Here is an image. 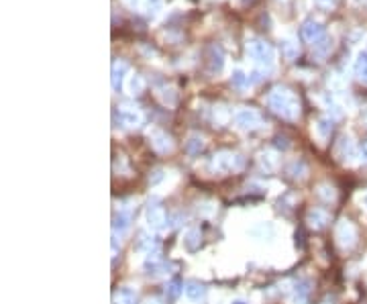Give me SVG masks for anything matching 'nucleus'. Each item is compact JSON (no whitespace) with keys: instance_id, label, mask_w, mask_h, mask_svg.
I'll return each mask as SVG.
<instances>
[{"instance_id":"f257e3e1","label":"nucleus","mask_w":367,"mask_h":304,"mask_svg":"<svg viewBox=\"0 0 367 304\" xmlns=\"http://www.w3.org/2000/svg\"><path fill=\"white\" fill-rule=\"evenodd\" d=\"M269 109L285 121H294L300 116V100L288 88H275L269 94Z\"/></svg>"},{"instance_id":"f03ea898","label":"nucleus","mask_w":367,"mask_h":304,"mask_svg":"<svg viewBox=\"0 0 367 304\" xmlns=\"http://www.w3.org/2000/svg\"><path fill=\"white\" fill-rule=\"evenodd\" d=\"M145 220L151 231H157L162 233L167 229V215L163 206L159 204V200H149L147 202V208H145Z\"/></svg>"},{"instance_id":"393cba45","label":"nucleus","mask_w":367,"mask_h":304,"mask_svg":"<svg viewBox=\"0 0 367 304\" xmlns=\"http://www.w3.org/2000/svg\"><path fill=\"white\" fill-rule=\"evenodd\" d=\"M318 194L323 196L325 200H332V198H335V190H332V188H328V186H320Z\"/></svg>"},{"instance_id":"dca6fc26","label":"nucleus","mask_w":367,"mask_h":304,"mask_svg":"<svg viewBox=\"0 0 367 304\" xmlns=\"http://www.w3.org/2000/svg\"><path fill=\"white\" fill-rule=\"evenodd\" d=\"M184 245H186L190 251L198 249L200 247V231L198 229H190L186 235H184Z\"/></svg>"},{"instance_id":"2f4dec72","label":"nucleus","mask_w":367,"mask_h":304,"mask_svg":"<svg viewBox=\"0 0 367 304\" xmlns=\"http://www.w3.org/2000/svg\"><path fill=\"white\" fill-rule=\"evenodd\" d=\"M233 304H247V302H243V300H235Z\"/></svg>"},{"instance_id":"412c9836","label":"nucleus","mask_w":367,"mask_h":304,"mask_svg":"<svg viewBox=\"0 0 367 304\" xmlns=\"http://www.w3.org/2000/svg\"><path fill=\"white\" fill-rule=\"evenodd\" d=\"M233 84L239 86V88H247V86L251 84V80H249V76H245L243 72H235V74H233Z\"/></svg>"},{"instance_id":"bb28decb","label":"nucleus","mask_w":367,"mask_h":304,"mask_svg":"<svg viewBox=\"0 0 367 304\" xmlns=\"http://www.w3.org/2000/svg\"><path fill=\"white\" fill-rule=\"evenodd\" d=\"M180 294V282H171L169 286V296H178Z\"/></svg>"},{"instance_id":"4468645a","label":"nucleus","mask_w":367,"mask_h":304,"mask_svg":"<svg viewBox=\"0 0 367 304\" xmlns=\"http://www.w3.org/2000/svg\"><path fill=\"white\" fill-rule=\"evenodd\" d=\"M355 74L359 76L361 82L367 84V51H361L357 55V62H355Z\"/></svg>"},{"instance_id":"1a4fd4ad","label":"nucleus","mask_w":367,"mask_h":304,"mask_svg":"<svg viewBox=\"0 0 367 304\" xmlns=\"http://www.w3.org/2000/svg\"><path fill=\"white\" fill-rule=\"evenodd\" d=\"M323 25H320V22H316L314 19H308L304 25H302V37L306 39V41H318V37L320 35H323Z\"/></svg>"},{"instance_id":"39448f33","label":"nucleus","mask_w":367,"mask_h":304,"mask_svg":"<svg viewBox=\"0 0 367 304\" xmlns=\"http://www.w3.org/2000/svg\"><path fill=\"white\" fill-rule=\"evenodd\" d=\"M241 166H243V159L231 153V151H221V153L214 155V168L223 174L237 172V170H241Z\"/></svg>"},{"instance_id":"a878e982","label":"nucleus","mask_w":367,"mask_h":304,"mask_svg":"<svg viewBox=\"0 0 367 304\" xmlns=\"http://www.w3.org/2000/svg\"><path fill=\"white\" fill-rule=\"evenodd\" d=\"M190 141H192V143H188V149L192 151V153H194V151H200V149H202V139H200V141H198V139H196V137H192V139H190Z\"/></svg>"},{"instance_id":"6e6552de","label":"nucleus","mask_w":367,"mask_h":304,"mask_svg":"<svg viewBox=\"0 0 367 304\" xmlns=\"http://www.w3.org/2000/svg\"><path fill=\"white\" fill-rule=\"evenodd\" d=\"M131 229V213L129 210H117L112 217V231L114 235H124Z\"/></svg>"},{"instance_id":"423d86ee","label":"nucleus","mask_w":367,"mask_h":304,"mask_svg":"<svg viewBox=\"0 0 367 304\" xmlns=\"http://www.w3.org/2000/svg\"><path fill=\"white\" fill-rule=\"evenodd\" d=\"M235 123L241 129H257L261 125V116L253 109H239L235 112Z\"/></svg>"},{"instance_id":"ddd939ff","label":"nucleus","mask_w":367,"mask_h":304,"mask_svg":"<svg viewBox=\"0 0 367 304\" xmlns=\"http://www.w3.org/2000/svg\"><path fill=\"white\" fill-rule=\"evenodd\" d=\"M121 121H122V125H127V127H139L141 125V114L137 110H133V109H129V107H124L121 110Z\"/></svg>"},{"instance_id":"c756f323","label":"nucleus","mask_w":367,"mask_h":304,"mask_svg":"<svg viewBox=\"0 0 367 304\" xmlns=\"http://www.w3.org/2000/svg\"><path fill=\"white\" fill-rule=\"evenodd\" d=\"M361 153H363V157L367 159V141L363 143V147H361Z\"/></svg>"},{"instance_id":"a211bd4d","label":"nucleus","mask_w":367,"mask_h":304,"mask_svg":"<svg viewBox=\"0 0 367 304\" xmlns=\"http://www.w3.org/2000/svg\"><path fill=\"white\" fill-rule=\"evenodd\" d=\"M153 147H155L157 151H162V153L169 151V149H171L169 137H165L163 133H153Z\"/></svg>"},{"instance_id":"cd10ccee","label":"nucleus","mask_w":367,"mask_h":304,"mask_svg":"<svg viewBox=\"0 0 367 304\" xmlns=\"http://www.w3.org/2000/svg\"><path fill=\"white\" fill-rule=\"evenodd\" d=\"M296 53H298V51L292 47V45H290V43H285V55H288V57H294Z\"/></svg>"},{"instance_id":"f3484780","label":"nucleus","mask_w":367,"mask_h":304,"mask_svg":"<svg viewBox=\"0 0 367 304\" xmlns=\"http://www.w3.org/2000/svg\"><path fill=\"white\" fill-rule=\"evenodd\" d=\"M208 64H210V72H212V74H219V72H221L223 65H224L221 49H216V47L210 49V62H208Z\"/></svg>"},{"instance_id":"c85d7f7f","label":"nucleus","mask_w":367,"mask_h":304,"mask_svg":"<svg viewBox=\"0 0 367 304\" xmlns=\"http://www.w3.org/2000/svg\"><path fill=\"white\" fill-rule=\"evenodd\" d=\"M318 6H330V0H314Z\"/></svg>"},{"instance_id":"9d476101","label":"nucleus","mask_w":367,"mask_h":304,"mask_svg":"<svg viewBox=\"0 0 367 304\" xmlns=\"http://www.w3.org/2000/svg\"><path fill=\"white\" fill-rule=\"evenodd\" d=\"M112 304H137V292L129 286H122L112 294Z\"/></svg>"},{"instance_id":"7ed1b4c3","label":"nucleus","mask_w":367,"mask_h":304,"mask_svg":"<svg viewBox=\"0 0 367 304\" xmlns=\"http://www.w3.org/2000/svg\"><path fill=\"white\" fill-rule=\"evenodd\" d=\"M247 51H249V55L253 57V60H255L259 65L267 67V69L273 67V49L269 47L265 41H261V39H251V41L247 43Z\"/></svg>"},{"instance_id":"20e7f679","label":"nucleus","mask_w":367,"mask_h":304,"mask_svg":"<svg viewBox=\"0 0 367 304\" xmlns=\"http://www.w3.org/2000/svg\"><path fill=\"white\" fill-rule=\"evenodd\" d=\"M335 239H337L341 249H353L355 247V243H357V229H355V225L349 218H343L337 223Z\"/></svg>"},{"instance_id":"6ab92c4d","label":"nucleus","mask_w":367,"mask_h":304,"mask_svg":"<svg viewBox=\"0 0 367 304\" xmlns=\"http://www.w3.org/2000/svg\"><path fill=\"white\" fill-rule=\"evenodd\" d=\"M139 249H143V251H147V253H151L155 247H157V241L153 239V237H149L147 233H141L139 235V245H137Z\"/></svg>"},{"instance_id":"4be33fe9","label":"nucleus","mask_w":367,"mask_h":304,"mask_svg":"<svg viewBox=\"0 0 367 304\" xmlns=\"http://www.w3.org/2000/svg\"><path fill=\"white\" fill-rule=\"evenodd\" d=\"M306 286H308L306 282H300V284H296L294 296H296V300H298V302H304V300H306V296H308V288H306Z\"/></svg>"},{"instance_id":"9b49d317","label":"nucleus","mask_w":367,"mask_h":304,"mask_svg":"<svg viewBox=\"0 0 367 304\" xmlns=\"http://www.w3.org/2000/svg\"><path fill=\"white\" fill-rule=\"evenodd\" d=\"M306 220H308V225H310L312 229H325L326 223H328V215L325 213V210H320V208H312L310 213H308Z\"/></svg>"},{"instance_id":"b1692460","label":"nucleus","mask_w":367,"mask_h":304,"mask_svg":"<svg viewBox=\"0 0 367 304\" xmlns=\"http://www.w3.org/2000/svg\"><path fill=\"white\" fill-rule=\"evenodd\" d=\"M314 49H316L318 55H325V53L330 49V39H323V41L314 43Z\"/></svg>"},{"instance_id":"f8f14e48","label":"nucleus","mask_w":367,"mask_h":304,"mask_svg":"<svg viewBox=\"0 0 367 304\" xmlns=\"http://www.w3.org/2000/svg\"><path fill=\"white\" fill-rule=\"evenodd\" d=\"M127 69H129V65L124 62H114V65H112V88L117 92L122 86V78H124V74H127Z\"/></svg>"},{"instance_id":"7c9ffc66","label":"nucleus","mask_w":367,"mask_h":304,"mask_svg":"<svg viewBox=\"0 0 367 304\" xmlns=\"http://www.w3.org/2000/svg\"><path fill=\"white\" fill-rule=\"evenodd\" d=\"M363 206H365V208H367V194H365V196H363Z\"/></svg>"},{"instance_id":"0eeeda50","label":"nucleus","mask_w":367,"mask_h":304,"mask_svg":"<svg viewBox=\"0 0 367 304\" xmlns=\"http://www.w3.org/2000/svg\"><path fill=\"white\" fill-rule=\"evenodd\" d=\"M335 153L341 161H345V163H351L355 157H357V149H355L353 141L349 137H343L341 141L337 143V149H335Z\"/></svg>"},{"instance_id":"5701e85b","label":"nucleus","mask_w":367,"mask_h":304,"mask_svg":"<svg viewBox=\"0 0 367 304\" xmlns=\"http://www.w3.org/2000/svg\"><path fill=\"white\" fill-rule=\"evenodd\" d=\"M131 94H141V90H143V80L139 78V76H135L133 80H131Z\"/></svg>"},{"instance_id":"2eb2a0df","label":"nucleus","mask_w":367,"mask_h":304,"mask_svg":"<svg viewBox=\"0 0 367 304\" xmlns=\"http://www.w3.org/2000/svg\"><path fill=\"white\" fill-rule=\"evenodd\" d=\"M184 292H186V296L190 298V300H200L202 296H204V286L202 284H198V282H188L186 286H184Z\"/></svg>"},{"instance_id":"aec40b11","label":"nucleus","mask_w":367,"mask_h":304,"mask_svg":"<svg viewBox=\"0 0 367 304\" xmlns=\"http://www.w3.org/2000/svg\"><path fill=\"white\" fill-rule=\"evenodd\" d=\"M316 133H318L320 137H323V139H326V137L332 133V123L326 121V119H320L318 125H316Z\"/></svg>"}]
</instances>
